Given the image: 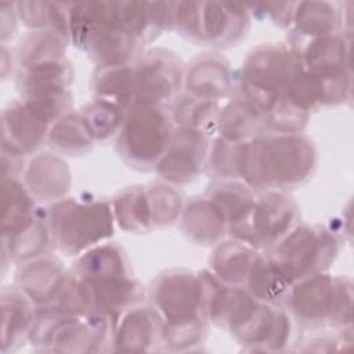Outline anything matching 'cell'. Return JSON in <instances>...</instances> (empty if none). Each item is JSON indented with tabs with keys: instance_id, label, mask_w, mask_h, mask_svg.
Returning a JSON list of instances; mask_svg holds the SVG:
<instances>
[{
	"instance_id": "obj_1",
	"label": "cell",
	"mask_w": 354,
	"mask_h": 354,
	"mask_svg": "<svg viewBox=\"0 0 354 354\" xmlns=\"http://www.w3.org/2000/svg\"><path fill=\"white\" fill-rule=\"evenodd\" d=\"M317 149L301 133L256 136L242 145L239 178L254 191H286L307 183Z\"/></svg>"
},
{
	"instance_id": "obj_2",
	"label": "cell",
	"mask_w": 354,
	"mask_h": 354,
	"mask_svg": "<svg viewBox=\"0 0 354 354\" xmlns=\"http://www.w3.org/2000/svg\"><path fill=\"white\" fill-rule=\"evenodd\" d=\"M71 41L98 66L127 64L138 41L122 25L115 3H75L69 8Z\"/></svg>"
},
{
	"instance_id": "obj_3",
	"label": "cell",
	"mask_w": 354,
	"mask_h": 354,
	"mask_svg": "<svg viewBox=\"0 0 354 354\" xmlns=\"http://www.w3.org/2000/svg\"><path fill=\"white\" fill-rule=\"evenodd\" d=\"M303 69L300 55L292 47L281 43L257 46L248 54L239 71L238 98L266 118L289 82Z\"/></svg>"
},
{
	"instance_id": "obj_4",
	"label": "cell",
	"mask_w": 354,
	"mask_h": 354,
	"mask_svg": "<svg viewBox=\"0 0 354 354\" xmlns=\"http://www.w3.org/2000/svg\"><path fill=\"white\" fill-rule=\"evenodd\" d=\"M53 242L68 256H77L113 235L112 205L104 199L64 198L48 209Z\"/></svg>"
},
{
	"instance_id": "obj_5",
	"label": "cell",
	"mask_w": 354,
	"mask_h": 354,
	"mask_svg": "<svg viewBox=\"0 0 354 354\" xmlns=\"http://www.w3.org/2000/svg\"><path fill=\"white\" fill-rule=\"evenodd\" d=\"M353 283L350 278L315 274L293 283L286 304L306 328L351 326Z\"/></svg>"
},
{
	"instance_id": "obj_6",
	"label": "cell",
	"mask_w": 354,
	"mask_h": 354,
	"mask_svg": "<svg viewBox=\"0 0 354 354\" xmlns=\"http://www.w3.org/2000/svg\"><path fill=\"white\" fill-rule=\"evenodd\" d=\"M250 25L248 8L231 3H176L174 28L187 39L202 46L232 47Z\"/></svg>"
},
{
	"instance_id": "obj_7",
	"label": "cell",
	"mask_w": 354,
	"mask_h": 354,
	"mask_svg": "<svg viewBox=\"0 0 354 354\" xmlns=\"http://www.w3.org/2000/svg\"><path fill=\"white\" fill-rule=\"evenodd\" d=\"M173 131L171 116L163 106H133L118 133L116 151L130 167L155 169Z\"/></svg>"
},
{
	"instance_id": "obj_8",
	"label": "cell",
	"mask_w": 354,
	"mask_h": 354,
	"mask_svg": "<svg viewBox=\"0 0 354 354\" xmlns=\"http://www.w3.org/2000/svg\"><path fill=\"white\" fill-rule=\"evenodd\" d=\"M336 236L321 225H296L267 254L281 272L296 283L324 272L337 256Z\"/></svg>"
},
{
	"instance_id": "obj_9",
	"label": "cell",
	"mask_w": 354,
	"mask_h": 354,
	"mask_svg": "<svg viewBox=\"0 0 354 354\" xmlns=\"http://www.w3.org/2000/svg\"><path fill=\"white\" fill-rule=\"evenodd\" d=\"M149 299L166 328L206 322L201 311L198 274L188 270H167L159 274L149 288Z\"/></svg>"
},
{
	"instance_id": "obj_10",
	"label": "cell",
	"mask_w": 354,
	"mask_h": 354,
	"mask_svg": "<svg viewBox=\"0 0 354 354\" xmlns=\"http://www.w3.org/2000/svg\"><path fill=\"white\" fill-rule=\"evenodd\" d=\"M184 66L171 51L156 47L145 51L133 66L134 106H162L173 102L184 84Z\"/></svg>"
},
{
	"instance_id": "obj_11",
	"label": "cell",
	"mask_w": 354,
	"mask_h": 354,
	"mask_svg": "<svg viewBox=\"0 0 354 354\" xmlns=\"http://www.w3.org/2000/svg\"><path fill=\"white\" fill-rule=\"evenodd\" d=\"M299 207L283 191H264L256 198L248 223L235 231L234 239L254 249L274 246L297 225Z\"/></svg>"
},
{
	"instance_id": "obj_12",
	"label": "cell",
	"mask_w": 354,
	"mask_h": 354,
	"mask_svg": "<svg viewBox=\"0 0 354 354\" xmlns=\"http://www.w3.org/2000/svg\"><path fill=\"white\" fill-rule=\"evenodd\" d=\"M209 151V134L194 129L177 127L155 170L170 184L181 185L191 183L203 171Z\"/></svg>"
},
{
	"instance_id": "obj_13",
	"label": "cell",
	"mask_w": 354,
	"mask_h": 354,
	"mask_svg": "<svg viewBox=\"0 0 354 354\" xmlns=\"http://www.w3.org/2000/svg\"><path fill=\"white\" fill-rule=\"evenodd\" d=\"M75 279L80 301L87 313L120 317L144 296L141 285L131 275L75 277Z\"/></svg>"
},
{
	"instance_id": "obj_14",
	"label": "cell",
	"mask_w": 354,
	"mask_h": 354,
	"mask_svg": "<svg viewBox=\"0 0 354 354\" xmlns=\"http://www.w3.org/2000/svg\"><path fill=\"white\" fill-rule=\"evenodd\" d=\"M51 124L22 100L10 102L1 115V148L33 153L47 141Z\"/></svg>"
},
{
	"instance_id": "obj_15",
	"label": "cell",
	"mask_w": 354,
	"mask_h": 354,
	"mask_svg": "<svg viewBox=\"0 0 354 354\" xmlns=\"http://www.w3.org/2000/svg\"><path fill=\"white\" fill-rule=\"evenodd\" d=\"M69 272L53 256H40L19 264L15 272V286L37 307L53 303L62 290Z\"/></svg>"
},
{
	"instance_id": "obj_16",
	"label": "cell",
	"mask_w": 354,
	"mask_h": 354,
	"mask_svg": "<svg viewBox=\"0 0 354 354\" xmlns=\"http://www.w3.org/2000/svg\"><path fill=\"white\" fill-rule=\"evenodd\" d=\"M163 319L153 307H131L124 311L116 324L115 350L149 351L165 343Z\"/></svg>"
},
{
	"instance_id": "obj_17",
	"label": "cell",
	"mask_w": 354,
	"mask_h": 354,
	"mask_svg": "<svg viewBox=\"0 0 354 354\" xmlns=\"http://www.w3.org/2000/svg\"><path fill=\"white\" fill-rule=\"evenodd\" d=\"M185 93L209 101H218L232 87L230 64L218 54H201L184 69Z\"/></svg>"
},
{
	"instance_id": "obj_18",
	"label": "cell",
	"mask_w": 354,
	"mask_h": 354,
	"mask_svg": "<svg viewBox=\"0 0 354 354\" xmlns=\"http://www.w3.org/2000/svg\"><path fill=\"white\" fill-rule=\"evenodd\" d=\"M24 184L39 202H58L71 188V170L59 156L44 152L36 155L25 170Z\"/></svg>"
},
{
	"instance_id": "obj_19",
	"label": "cell",
	"mask_w": 354,
	"mask_h": 354,
	"mask_svg": "<svg viewBox=\"0 0 354 354\" xmlns=\"http://www.w3.org/2000/svg\"><path fill=\"white\" fill-rule=\"evenodd\" d=\"M36 318L33 301L17 286L1 290V351H12L29 339Z\"/></svg>"
},
{
	"instance_id": "obj_20",
	"label": "cell",
	"mask_w": 354,
	"mask_h": 354,
	"mask_svg": "<svg viewBox=\"0 0 354 354\" xmlns=\"http://www.w3.org/2000/svg\"><path fill=\"white\" fill-rule=\"evenodd\" d=\"M181 214V228L196 245H217L228 230L223 212L207 196L189 201Z\"/></svg>"
},
{
	"instance_id": "obj_21",
	"label": "cell",
	"mask_w": 354,
	"mask_h": 354,
	"mask_svg": "<svg viewBox=\"0 0 354 354\" xmlns=\"http://www.w3.org/2000/svg\"><path fill=\"white\" fill-rule=\"evenodd\" d=\"M39 217L35 199L25 184L18 178L1 180V238L22 234Z\"/></svg>"
},
{
	"instance_id": "obj_22",
	"label": "cell",
	"mask_w": 354,
	"mask_h": 354,
	"mask_svg": "<svg viewBox=\"0 0 354 354\" xmlns=\"http://www.w3.org/2000/svg\"><path fill=\"white\" fill-rule=\"evenodd\" d=\"M342 14L335 3L328 1H299L293 12V47L313 39L339 32Z\"/></svg>"
},
{
	"instance_id": "obj_23",
	"label": "cell",
	"mask_w": 354,
	"mask_h": 354,
	"mask_svg": "<svg viewBox=\"0 0 354 354\" xmlns=\"http://www.w3.org/2000/svg\"><path fill=\"white\" fill-rule=\"evenodd\" d=\"M206 196L223 212L230 234L248 223L257 198L254 189L238 180H220L209 187Z\"/></svg>"
},
{
	"instance_id": "obj_24",
	"label": "cell",
	"mask_w": 354,
	"mask_h": 354,
	"mask_svg": "<svg viewBox=\"0 0 354 354\" xmlns=\"http://www.w3.org/2000/svg\"><path fill=\"white\" fill-rule=\"evenodd\" d=\"M256 256L254 248L241 241L218 242L209 259V270L224 283L241 286L246 282Z\"/></svg>"
},
{
	"instance_id": "obj_25",
	"label": "cell",
	"mask_w": 354,
	"mask_h": 354,
	"mask_svg": "<svg viewBox=\"0 0 354 354\" xmlns=\"http://www.w3.org/2000/svg\"><path fill=\"white\" fill-rule=\"evenodd\" d=\"M296 53L306 71L350 69V40L340 32L313 39Z\"/></svg>"
},
{
	"instance_id": "obj_26",
	"label": "cell",
	"mask_w": 354,
	"mask_h": 354,
	"mask_svg": "<svg viewBox=\"0 0 354 354\" xmlns=\"http://www.w3.org/2000/svg\"><path fill=\"white\" fill-rule=\"evenodd\" d=\"M95 98L106 101L129 112L134 106L133 66L105 65L97 66L91 80Z\"/></svg>"
},
{
	"instance_id": "obj_27",
	"label": "cell",
	"mask_w": 354,
	"mask_h": 354,
	"mask_svg": "<svg viewBox=\"0 0 354 354\" xmlns=\"http://www.w3.org/2000/svg\"><path fill=\"white\" fill-rule=\"evenodd\" d=\"M245 283L254 299L271 306L285 303L293 286L267 254L256 256Z\"/></svg>"
},
{
	"instance_id": "obj_28",
	"label": "cell",
	"mask_w": 354,
	"mask_h": 354,
	"mask_svg": "<svg viewBox=\"0 0 354 354\" xmlns=\"http://www.w3.org/2000/svg\"><path fill=\"white\" fill-rule=\"evenodd\" d=\"M264 116L250 104L234 98L220 109L216 131L218 138L230 142H246L259 136Z\"/></svg>"
},
{
	"instance_id": "obj_29",
	"label": "cell",
	"mask_w": 354,
	"mask_h": 354,
	"mask_svg": "<svg viewBox=\"0 0 354 354\" xmlns=\"http://www.w3.org/2000/svg\"><path fill=\"white\" fill-rule=\"evenodd\" d=\"M115 223L127 232H147L152 228V214L147 187H130L112 201Z\"/></svg>"
},
{
	"instance_id": "obj_30",
	"label": "cell",
	"mask_w": 354,
	"mask_h": 354,
	"mask_svg": "<svg viewBox=\"0 0 354 354\" xmlns=\"http://www.w3.org/2000/svg\"><path fill=\"white\" fill-rule=\"evenodd\" d=\"M77 278L130 275L124 250L116 243H100L82 253L71 272Z\"/></svg>"
},
{
	"instance_id": "obj_31",
	"label": "cell",
	"mask_w": 354,
	"mask_h": 354,
	"mask_svg": "<svg viewBox=\"0 0 354 354\" xmlns=\"http://www.w3.org/2000/svg\"><path fill=\"white\" fill-rule=\"evenodd\" d=\"M47 142L57 152L77 156L88 152L95 141L84 124L80 113L69 112L51 126Z\"/></svg>"
},
{
	"instance_id": "obj_32",
	"label": "cell",
	"mask_w": 354,
	"mask_h": 354,
	"mask_svg": "<svg viewBox=\"0 0 354 354\" xmlns=\"http://www.w3.org/2000/svg\"><path fill=\"white\" fill-rule=\"evenodd\" d=\"M220 113L218 102L180 94L171 105V120L178 127H187L210 134L217 127Z\"/></svg>"
},
{
	"instance_id": "obj_33",
	"label": "cell",
	"mask_w": 354,
	"mask_h": 354,
	"mask_svg": "<svg viewBox=\"0 0 354 354\" xmlns=\"http://www.w3.org/2000/svg\"><path fill=\"white\" fill-rule=\"evenodd\" d=\"M65 46L66 41L48 29L32 30L19 43L18 66L26 69L47 61L65 58Z\"/></svg>"
},
{
	"instance_id": "obj_34",
	"label": "cell",
	"mask_w": 354,
	"mask_h": 354,
	"mask_svg": "<svg viewBox=\"0 0 354 354\" xmlns=\"http://www.w3.org/2000/svg\"><path fill=\"white\" fill-rule=\"evenodd\" d=\"M3 252L11 261L24 263L46 254L51 241V230L47 218L39 217L26 231L8 239H3Z\"/></svg>"
},
{
	"instance_id": "obj_35",
	"label": "cell",
	"mask_w": 354,
	"mask_h": 354,
	"mask_svg": "<svg viewBox=\"0 0 354 354\" xmlns=\"http://www.w3.org/2000/svg\"><path fill=\"white\" fill-rule=\"evenodd\" d=\"M80 116L95 142L118 136L127 112L106 101L94 98L80 109Z\"/></svg>"
},
{
	"instance_id": "obj_36",
	"label": "cell",
	"mask_w": 354,
	"mask_h": 354,
	"mask_svg": "<svg viewBox=\"0 0 354 354\" xmlns=\"http://www.w3.org/2000/svg\"><path fill=\"white\" fill-rule=\"evenodd\" d=\"M153 225L171 224L183 213V198L178 191L166 184L147 187Z\"/></svg>"
},
{
	"instance_id": "obj_37",
	"label": "cell",
	"mask_w": 354,
	"mask_h": 354,
	"mask_svg": "<svg viewBox=\"0 0 354 354\" xmlns=\"http://www.w3.org/2000/svg\"><path fill=\"white\" fill-rule=\"evenodd\" d=\"M243 142H230L217 138L209 151L207 163L213 174L220 180H238L241 176Z\"/></svg>"
},
{
	"instance_id": "obj_38",
	"label": "cell",
	"mask_w": 354,
	"mask_h": 354,
	"mask_svg": "<svg viewBox=\"0 0 354 354\" xmlns=\"http://www.w3.org/2000/svg\"><path fill=\"white\" fill-rule=\"evenodd\" d=\"M18 18L33 30L48 29L50 3L47 1H18L15 3Z\"/></svg>"
},
{
	"instance_id": "obj_39",
	"label": "cell",
	"mask_w": 354,
	"mask_h": 354,
	"mask_svg": "<svg viewBox=\"0 0 354 354\" xmlns=\"http://www.w3.org/2000/svg\"><path fill=\"white\" fill-rule=\"evenodd\" d=\"M24 158L25 155L1 148V180L18 178L24 171Z\"/></svg>"
},
{
	"instance_id": "obj_40",
	"label": "cell",
	"mask_w": 354,
	"mask_h": 354,
	"mask_svg": "<svg viewBox=\"0 0 354 354\" xmlns=\"http://www.w3.org/2000/svg\"><path fill=\"white\" fill-rule=\"evenodd\" d=\"M296 3H281V4H266L261 6L264 12L278 25V26H289L292 25L293 12Z\"/></svg>"
},
{
	"instance_id": "obj_41",
	"label": "cell",
	"mask_w": 354,
	"mask_h": 354,
	"mask_svg": "<svg viewBox=\"0 0 354 354\" xmlns=\"http://www.w3.org/2000/svg\"><path fill=\"white\" fill-rule=\"evenodd\" d=\"M0 11H1V41H4L15 32V25H17V10H15V3H1L0 4Z\"/></svg>"
}]
</instances>
